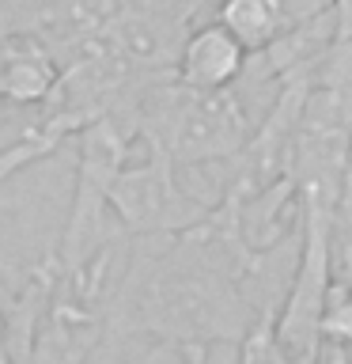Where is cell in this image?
I'll list each match as a JSON object with an SVG mask.
<instances>
[{
    "label": "cell",
    "instance_id": "cell-1",
    "mask_svg": "<svg viewBox=\"0 0 352 364\" xmlns=\"http://www.w3.org/2000/svg\"><path fill=\"white\" fill-rule=\"evenodd\" d=\"M110 216L133 239L178 235L204 224L212 209L182 186V175L152 141L136 136L129 159L110 182Z\"/></svg>",
    "mask_w": 352,
    "mask_h": 364
},
{
    "label": "cell",
    "instance_id": "cell-2",
    "mask_svg": "<svg viewBox=\"0 0 352 364\" xmlns=\"http://www.w3.org/2000/svg\"><path fill=\"white\" fill-rule=\"evenodd\" d=\"M250 65V53L238 46V38L216 19L197 23L178 50L175 80L193 91H227L243 80Z\"/></svg>",
    "mask_w": 352,
    "mask_h": 364
},
{
    "label": "cell",
    "instance_id": "cell-3",
    "mask_svg": "<svg viewBox=\"0 0 352 364\" xmlns=\"http://www.w3.org/2000/svg\"><path fill=\"white\" fill-rule=\"evenodd\" d=\"M61 80V61L31 34H4V65H0V102L11 107H42Z\"/></svg>",
    "mask_w": 352,
    "mask_h": 364
},
{
    "label": "cell",
    "instance_id": "cell-4",
    "mask_svg": "<svg viewBox=\"0 0 352 364\" xmlns=\"http://www.w3.org/2000/svg\"><path fill=\"white\" fill-rule=\"evenodd\" d=\"M212 19L238 38V46L254 57L265 53L292 31V16L284 0H216Z\"/></svg>",
    "mask_w": 352,
    "mask_h": 364
},
{
    "label": "cell",
    "instance_id": "cell-5",
    "mask_svg": "<svg viewBox=\"0 0 352 364\" xmlns=\"http://www.w3.org/2000/svg\"><path fill=\"white\" fill-rule=\"evenodd\" d=\"M238 364H295L288 353L280 349L277 334H273V318H258L250 334L238 341Z\"/></svg>",
    "mask_w": 352,
    "mask_h": 364
},
{
    "label": "cell",
    "instance_id": "cell-6",
    "mask_svg": "<svg viewBox=\"0 0 352 364\" xmlns=\"http://www.w3.org/2000/svg\"><path fill=\"white\" fill-rule=\"evenodd\" d=\"M337 34L352 38V0H337Z\"/></svg>",
    "mask_w": 352,
    "mask_h": 364
},
{
    "label": "cell",
    "instance_id": "cell-7",
    "mask_svg": "<svg viewBox=\"0 0 352 364\" xmlns=\"http://www.w3.org/2000/svg\"><path fill=\"white\" fill-rule=\"evenodd\" d=\"M0 364H23V360L16 357V353H11V349L4 346V341H0Z\"/></svg>",
    "mask_w": 352,
    "mask_h": 364
}]
</instances>
